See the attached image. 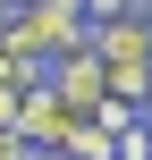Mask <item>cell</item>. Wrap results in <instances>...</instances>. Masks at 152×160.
<instances>
[{
  "label": "cell",
  "instance_id": "cell-1",
  "mask_svg": "<svg viewBox=\"0 0 152 160\" xmlns=\"http://www.w3.org/2000/svg\"><path fill=\"white\" fill-rule=\"evenodd\" d=\"M17 25H25V42H34V51H59V59L93 51V25H85V8H68V0H34Z\"/></svg>",
  "mask_w": 152,
  "mask_h": 160
},
{
  "label": "cell",
  "instance_id": "cell-2",
  "mask_svg": "<svg viewBox=\"0 0 152 160\" xmlns=\"http://www.w3.org/2000/svg\"><path fill=\"white\" fill-rule=\"evenodd\" d=\"M68 127H76V118H68V101H59L51 84L17 93V143H25V152H59V143H68Z\"/></svg>",
  "mask_w": 152,
  "mask_h": 160
},
{
  "label": "cell",
  "instance_id": "cell-3",
  "mask_svg": "<svg viewBox=\"0 0 152 160\" xmlns=\"http://www.w3.org/2000/svg\"><path fill=\"white\" fill-rule=\"evenodd\" d=\"M51 93L68 101V118H93V110L110 101V68H102L93 51H76V59H59V68H51Z\"/></svg>",
  "mask_w": 152,
  "mask_h": 160
},
{
  "label": "cell",
  "instance_id": "cell-4",
  "mask_svg": "<svg viewBox=\"0 0 152 160\" xmlns=\"http://www.w3.org/2000/svg\"><path fill=\"white\" fill-rule=\"evenodd\" d=\"M118 160H152V135H144V127H127V135H118Z\"/></svg>",
  "mask_w": 152,
  "mask_h": 160
},
{
  "label": "cell",
  "instance_id": "cell-5",
  "mask_svg": "<svg viewBox=\"0 0 152 160\" xmlns=\"http://www.w3.org/2000/svg\"><path fill=\"white\" fill-rule=\"evenodd\" d=\"M0 135H17V84H0Z\"/></svg>",
  "mask_w": 152,
  "mask_h": 160
},
{
  "label": "cell",
  "instance_id": "cell-6",
  "mask_svg": "<svg viewBox=\"0 0 152 160\" xmlns=\"http://www.w3.org/2000/svg\"><path fill=\"white\" fill-rule=\"evenodd\" d=\"M0 25H8V0H0Z\"/></svg>",
  "mask_w": 152,
  "mask_h": 160
},
{
  "label": "cell",
  "instance_id": "cell-7",
  "mask_svg": "<svg viewBox=\"0 0 152 160\" xmlns=\"http://www.w3.org/2000/svg\"><path fill=\"white\" fill-rule=\"evenodd\" d=\"M135 8H144V0H135Z\"/></svg>",
  "mask_w": 152,
  "mask_h": 160
},
{
  "label": "cell",
  "instance_id": "cell-8",
  "mask_svg": "<svg viewBox=\"0 0 152 160\" xmlns=\"http://www.w3.org/2000/svg\"><path fill=\"white\" fill-rule=\"evenodd\" d=\"M8 17H17V8H8Z\"/></svg>",
  "mask_w": 152,
  "mask_h": 160
}]
</instances>
